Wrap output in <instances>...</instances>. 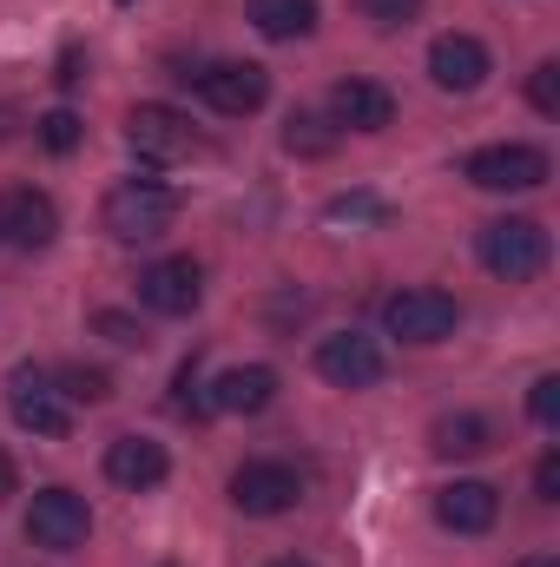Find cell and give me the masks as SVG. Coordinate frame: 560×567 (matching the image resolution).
Listing matches in <instances>:
<instances>
[{
    "mask_svg": "<svg viewBox=\"0 0 560 567\" xmlns=\"http://www.w3.org/2000/svg\"><path fill=\"white\" fill-rule=\"evenodd\" d=\"M13 488H20V468H13V462L0 455V495H13Z\"/></svg>",
    "mask_w": 560,
    "mask_h": 567,
    "instance_id": "4dcf8cb0",
    "label": "cell"
},
{
    "mask_svg": "<svg viewBox=\"0 0 560 567\" xmlns=\"http://www.w3.org/2000/svg\"><path fill=\"white\" fill-rule=\"evenodd\" d=\"M120 7H133V0H120Z\"/></svg>",
    "mask_w": 560,
    "mask_h": 567,
    "instance_id": "836d02e7",
    "label": "cell"
},
{
    "mask_svg": "<svg viewBox=\"0 0 560 567\" xmlns=\"http://www.w3.org/2000/svg\"><path fill=\"white\" fill-rule=\"evenodd\" d=\"M297 495H303V482H297V468L290 462H245L238 475H231V508L238 515H290L297 508Z\"/></svg>",
    "mask_w": 560,
    "mask_h": 567,
    "instance_id": "9c48e42d",
    "label": "cell"
},
{
    "mask_svg": "<svg viewBox=\"0 0 560 567\" xmlns=\"http://www.w3.org/2000/svg\"><path fill=\"white\" fill-rule=\"evenodd\" d=\"M205 403L225 410V416H265V410L278 403V370H271V363H238V370H225V377L211 383Z\"/></svg>",
    "mask_w": 560,
    "mask_h": 567,
    "instance_id": "2e32d148",
    "label": "cell"
},
{
    "mask_svg": "<svg viewBox=\"0 0 560 567\" xmlns=\"http://www.w3.org/2000/svg\"><path fill=\"white\" fill-rule=\"evenodd\" d=\"M548 172L554 165H548L541 145H481L462 165V178L481 185V192H535V185H548Z\"/></svg>",
    "mask_w": 560,
    "mask_h": 567,
    "instance_id": "52a82bcc",
    "label": "cell"
},
{
    "mask_svg": "<svg viewBox=\"0 0 560 567\" xmlns=\"http://www.w3.org/2000/svg\"><path fill=\"white\" fill-rule=\"evenodd\" d=\"M86 535H93L86 495H73V488H40V495H33V508H27V542H33V548L73 555V548H86Z\"/></svg>",
    "mask_w": 560,
    "mask_h": 567,
    "instance_id": "277c9868",
    "label": "cell"
},
{
    "mask_svg": "<svg viewBox=\"0 0 560 567\" xmlns=\"http://www.w3.org/2000/svg\"><path fill=\"white\" fill-rule=\"evenodd\" d=\"M475 258H481L501 284H528V278L548 271L554 238H548V225H535V218H495V225L475 231Z\"/></svg>",
    "mask_w": 560,
    "mask_h": 567,
    "instance_id": "6da1fadb",
    "label": "cell"
},
{
    "mask_svg": "<svg viewBox=\"0 0 560 567\" xmlns=\"http://www.w3.org/2000/svg\"><path fill=\"white\" fill-rule=\"evenodd\" d=\"M0 238H7L13 251H46V245L60 238V205H53L46 192H33V185H13V192L0 198Z\"/></svg>",
    "mask_w": 560,
    "mask_h": 567,
    "instance_id": "30bf717a",
    "label": "cell"
},
{
    "mask_svg": "<svg viewBox=\"0 0 560 567\" xmlns=\"http://www.w3.org/2000/svg\"><path fill=\"white\" fill-rule=\"evenodd\" d=\"M336 140H343L336 120H317V113H290L283 120V152H297V158H330Z\"/></svg>",
    "mask_w": 560,
    "mask_h": 567,
    "instance_id": "ffe728a7",
    "label": "cell"
},
{
    "mask_svg": "<svg viewBox=\"0 0 560 567\" xmlns=\"http://www.w3.org/2000/svg\"><path fill=\"white\" fill-rule=\"evenodd\" d=\"M528 416H535L541 429L560 423V377H541V383L528 390Z\"/></svg>",
    "mask_w": 560,
    "mask_h": 567,
    "instance_id": "4316f807",
    "label": "cell"
},
{
    "mask_svg": "<svg viewBox=\"0 0 560 567\" xmlns=\"http://www.w3.org/2000/svg\"><path fill=\"white\" fill-rule=\"evenodd\" d=\"M33 133H40V145H46V152H60V158H66L73 145L86 140V126H80V113H66V106H53V113H40V120H33Z\"/></svg>",
    "mask_w": 560,
    "mask_h": 567,
    "instance_id": "7402d4cb",
    "label": "cell"
},
{
    "mask_svg": "<svg viewBox=\"0 0 560 567\" xmlns=\"http://www.w3.org/2000/svg\"><path fill=\"white\" fill-rule=\"evenodd\" d=\"M60 396L66 403H113V377L93 363H73V370H60Z\"/></svg>",
    "mask_w": 560,
    "mask_h": 567,
    "instance_id": "44dd1931",
    "label": "cell"
},
{
    "mask_svg": "<svg viewBox=\"0 0 560 567\" xmlns=\"http://www.w3.org/2000/svg\"><path fill=\"white\" fill-rule=\"evenodd\" d=\"M383 343L376 337H363V330H330L323 343H317V377L323 383H336V390H370V383H383Z\"/></svg>",
    "mask_w": 560,
    "mask_h": 567,
    "instance_id": "ba28073f",
    "label": "cell"
},
{
    "mask_svg": "<svg viewBox=\"0 0 560 567\" xmlns=\"http://www.w3.org/2000/svg\"><path fill=\"white\" fill-rule=\"evenodd\" d=\"M428 449H435L442 462H475V455H488V449H495V423H488V416H475V410L435 416V423H428Z\"/></svg>",
    "mask_w": 560,
    "mask_h": 567,
    "instance_id": "ac0fdd59",
    "label": "cell"
},
{
    "mask_svg": "<svg viewBox=\"0 0 560 567\" xmlns=\"http://www.w3.org/2000/svg\"><path fill=\"white\" fill-rule=\"evenodd\" d=\"M488 73H495V60H488V47H481L475 33H435V47H428V80H435L442 93H475V86H488Z\"/></svg>",
    "mask_w": 560,
    "mask_h": 567,
    "instance_id": "4fadbf2b",
    "label": "cell"
},
{
    "mask_svg": "<svg viewBox=\"0 0 560 567\" xmlns=\"http://www.w3.org/2000/svg\"><path fill=\"white\" fill-rule=\"evenodd\" d=\"M515 567H560V555H528V561H515Z\"/></svg>",
    "mask_w": 560,
    "mask_h": 567,
    "instance_id": "1f68e13d",
    "label": "cell"
},
{
    "mask_svg": "<svg viewBox=\"0 0 560 567\" xmlns=\"http://www.w3.org/2000/svg\"><path fill=\"white\" fill-rule=\"evenodd\" d=\"M356 7H363V20H376L383 33H396V27H409V20L422 13V0H356Z\"/></svg>",
    "mask_w": 560,
    "mask_h": 567,
    "instance_id": "d4e9b609",
    "label": "cell"
},
{
    "mask_svg": "<svg viewBox=\"0 0 560 567\" xmlns=\"http://www.w3.org/2000/svg\"><path fill=\"white\" fill-rule=\"evenodd\" d=\"M139 303L158 317H191L205 303V271L191 258H158L139 271Z\"/></svg>",
    "mask_w": 560,
    "mask_h": 567,
    "instance_id": "7c38bea8",
    "label": "cell"
},
{
    "mask_svg": "<svg viewBox=\"0 0 560 567\" xmlns=\"http://www.w3.org/2000/svg\"><path fill=\"white\" fill-rule=\"evenodd\" d=\"M93 330H100L106 343H120V350H145V343H152L133 310H93Z\"/></svg>",
    "mask_w": 560,
    "mask_h": 567,
    "instance_id": "603a6c76",
    "label": "cell"
},
{
    "mask_svg": "<svg viewBox=\"0 0 560 567\" xmlns=\"http://www.w3.org/2000/svg\"><path fill=\"white\" fill-rule=\"evenodd\" d=\"M528 100H535V113H560V66L554 60H541L528 73Z\"/></svg>",
    "mask_w": 560,
    "mask_h": 567,
    "instance_id": "484cf974",
    "label": "cell"
},
{
    "mask_svg": "<svg viewBox=\"0 0 560 567\" xmlns=\"http://www.w3.org/2000/svg\"><path fill=\"white\" fill-rule=\"evenodd\" d=\"M330 120L336 126H350V133H383L390 120H396V93L390 86H376V80H336L330 86Z\"/></svg>",
    "mask_w": 560,
    "mask_h": 567,
    "instance_id": "5bb4252c",
    "label": "cell"
},
{
    "mask_svg": "<svg viewBox=\"0 0 560 567\" xmlns=\"http://www.w3.org/2000/svg\"><path fill=\"white\" fill-rule=\"evenodd\" d=\"M191 80H198L205 106L225 113V120H245V113H258V106L271 100V73H265L258 60H211V66H198Z\"/></svg>",
    "mask_w": 560,
    "mask_h": 567,
    "instance_id": "8992f818",
    "label": "cell"
},
{
    "mask_svg": "<svg viewBox=\"0 0 560 567\" xmlns=\"http://www.w3.org/2000/svg\"><path fill=\"white\" fill-rule=\"evenodd\" d=\"M455 323H462V303L435 284H409V290L383 297V330L403 343H442V337H455Z\"/></svg>",
    "mask_w": 560,
    "mask_h": 567,
    "instance_id": "3957f363",
    "label": "cell"
},
{
    "mask_svg": "<svg viewBox=\"0 0 560 567\" xmlns=\"http://www.w3.org/2000/svg\"><path fill=\"white\" fill-rule=\"evenodd\" d=\"M165 567H172V561H165Z\"/></svg>",
    "mask_w": 560,
    "mask_h": 567,
    "instance_id": "e575fe53",
    "label": "cell"
},
{
    "mask_svg": "<svg viewBox=\"0 0 560 567\" xmlns=\"http://www.w3.org/2000/svg\"><path fill=\"white\" fill-rule=\"evenodd\" d=\"M535 495H541V502H560V455L554 449L535 462Z\"/></svg>",
    "mask_w": 560,
    "mask_h": 567,
    "instance_id": "83f0119b",
    "label": "cell"
},
{
    "mask_svg": "<svg viewBox=\"0 0 560 567\" xmlns=\"http://www.w3.org/2000/svg\"><path fill=\"white\" fill-rule=\"evenodd\" d=\"M13 423L27 429V435H46V442L73 435V410H66V396H60L33 363L13 370Z\"/></svg>",
    "mask_w": 560,
    "mask_h": 567,
    "instance_id": "8fae6325",
    "label": "cell"
},
{
    "mask_svg": "<svg viewBox=\"0 0 560 567\" xmlns=\"http://www.w3.org/2000/svg\"><path fill=\"white\" fill-rule=\"evenodd\" d=\"M271 567H310V561H297V555H283V561H271Z\"/></svg>",
    "mask_w": 560,
    "mask_h": 567,
    "instance_id": "d6a6232c",
    "label": "cell"
},
{
    "mask_svg": "<svg viewBox=\"0 0 560 567\" xmlns=\"http://www.w3.org/2000/svg\"><path fill=\"white\" fill-rule=\"evenodd\" d=\"M53 80H60V86H80V80H86V60H80V47H66V53H60V73H53Z\"/></svg>",
    "mask_w": 560,
    "mask_h": 567,
    "instance_id": "f546056e",
    "label": "cell"
},
{
    "mask_svg": "<svg viewBox=\"0 0 560 567\" xmlns=\"http://www.w3.org/2000/svg\"><path fill=\"white\" fill-rule=\"evenodd\" d=\"M172 410H178V416H198V423L211 416V403L198 396V357L178 363V377H172Z\"/></svg>",
    "mask_w": 560,
    "mask_h": 567,
    "instance_id": "cb8c5ba5",
    "label": "cell"
},
{
    "mask_svg": "<svg viewBox=\"0 0 560 567\" xmlns=\"http://www.w3.org/2000/svg\"><path fill=\"white\" fill-rule=\"evenodd\" d=\"M172 218H178V192L158 185V178H120V185L106 192V231H113L120 245H152V238H165Z\"/></svg>",
    "mask_w": 560,
    "mask_h": 567,
    "instance_id": "7a4b0ae2",
    "label": "cell"
},
{
    "mask_svg": "<svg viewBox=\"0 0 560 567\" xmlns=\"http://www.w3.org/2000/svg\"><path fill=\"white\" fill-rule=\"evenodd\" d=\"M126 145H133L139 158H152V165H178V158H191L205 140H198V126H191L178 106L145 100V106L126 113Z\"/></svg>",
    "mask_w": 560,
    "mask_h": 567,
    "instance_id": "5b68a950",
    "label": "cell"
},
{
    "mask_svg": "<svg viewBox=\"0 0 560 567\" xmlns=\"http://www.w3.org/2000/svg\"><path fill=\"white\" fill-rule=\"evenodd\" d=\"M330 218H336V225H343V218H383V205L356 192V198H336V205H330Z\"/></svg>",
    "mask_w": 560,
    "mask_h": 567,
    "instance_id": "f1b7e54d",
    "label": "cell"
},
{
    "mask_svg": "<svg viewBox=\"0 0 560 567\" xmlns=\"http://www.w3.org/2000/svg\"><path fill=\"white\" fill-rule=\"evenodd\" d=\"M106 475L120 482V488H158L165 475H172V455H165V442H152V435H120L113 449H106Z\"/></svg>",
    "mask_w": 560,
    "mask_h": 567,
    "instance_id": "e0dca14e",
    "label": "cell"
},
{
    "mask_svg": "<svg viewBox=\"0 0 560 567\" xmlns=\"http://www.w3.org/2000/svg\"><path fill=\"white\" fill-rule=\"evenodd\" d=\"M245 20L265 40H310L317 33V0H245Z\"/></svg>",
    "mask_w": 560,
    "mask_h": 567,
    "instance_id": "d6986e66",
    "label": "cell"
},
{
    "mask_svg": "<svg viewBox=\"0 0 560 567\" xmlns=\"http://www.w3.org/2000/svg\"><path fill=\"white\" fill-rule=\"evenodd\" d=\"M435 522L448 535H488L501 522V488H488V482H448L435 495Z\"/></svg>",
    "mask_w": 560,
    "mask_h": 567,
    "instance_id": "9a60e30c",
    "label": "cell"
}]
</instances>
